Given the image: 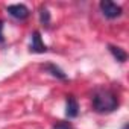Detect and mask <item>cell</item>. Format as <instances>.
<instances>
[{
  "instance_id": "7a4b0ae2",
  "label": "cell",
  "mask_w": 129,
  "mask_h": 129,
  "mask_svg": "<svg viewBox=\"0 0 129 129\" xmlns=\"http://www.w3.org/2000/svg\"><path fill=\"white\" fill-rule=\"evenodd\" d=\"M99 6H100L102 14H103L106 18H109V20L117 18V17L121 15V8H120L118 5H115L114 2H109V0H102Z\"/></svg>"
},
{
  "instance_id": "5b68a950",
  "label": "cell",
  "mask_w": 129,
  "mask_h": 129,
  "mask_svg": "<svg viewBox=\"0 0 129 129\" xmlns=\"http://www.w3.org/2000/svg\"><path fill=\"white\" fill-rule=\"evenodd\" d=\"M79 114V105L78 100L73 96H67V103H66V115L69 118H75Z\"/></svg>"
},
{
  "instance_id": "ba28073f",
  "label": "cell",
  "mask_w": 129,
  "mask_h": 129,
  "mask_svg": "<svg viewBox=\"0 0 129 129\" xmlns=\"http://www.w3.org/2000/svg\"><path fill=\"white\" fill-rule=\"evenodd\" d=\"M40 21L44 26H49V23H50V14H49L47 8H44V6L40 9Z\"/></svg>"
},
{
  "instance_id": "3957f363",
  "label": "cell",
  "mask_w": 129,
  "mask_h": 129,
  "mask_svg": "<svg viewBox=\"0 0 129 129\" xmlns=\"http://www.w3.org/2000/svg\"><path fill=\"white\" fill-rule=\"evenodd\" d=\"M6 11L9 12L11 17L17 18V20H26L29 17V8L26 5H21V3H17V5H9L6 8Z\"/></svg>"
},
{
  "instance_id": "8992f818",
  "label": "cell",
  "mask_w": 129,
  "mask_h": 129,
  "mask_svg": "<svg viewBox=\"0 0 129 129\" xmlns=\"http://www.w3.org/2000/svg\"><path fill=\"white\" fill-rule=\"evenodd\" d=\"M43 69H44L47 73H50L53 78H58V79H61V81H66V79H67V75L64 73L59 67H56L55 64H46Z\"/></svg>"
},
{
  "instance_id": "52a82bcc",
  "label": "cell",
  "mask_w": 129,
  "mask_h": 129,
  "mask_svg": "<svg viewBox=\"0 0 129 129\" xmlns=\"http://www.w3.org/2000/svg\"><path fill=\"white\" fill-rule=\"evenodd\" d=\"M109 52L112 53V56L118 61V62H124L127 59V53L121 49V47H117V46H108Z\"/></svg>"
},
{
  "instance_id": "277c9868",
  "label": "cell",
  "mask_w": 129,
  "mask_h": 129,
  "mask_svg": "<svg viewBox=\"0 0 129 129\" xmlns=\"http://www.w3.org/2000/svg\"><path fill=\"white\" fill-rule=\"evenodd\" d=\"M29 52L30 53H44V52H47V46L43 43L41 34L38 30H35L32 34V41H30V46H29Z\"/></svg>"
},
{
  "instance_id": "30bf717a",
  "label": "cell",
  "mask_w": 129,
  "mask_h": 129,
  "mask_svg": "<svg viewBox=\"0 0 129 129\" xmlns=\"http://www.w3.org/2000/svg\"><path fill=\"white\" fill-rule=\"evenodd\" d=\"M5 43V37H3V20H0V44Z\"/></svg>"
},
{
  "instance_id": "8fae6325",
  "label": "cell",
  "mask_w": 129,
  "mask_h": 129,
  "mask_svg": "<svg viewBox=\"0 0 129 129\" xmlns=\"http://www.w3.org/2000/svg\"><path fill=\"white\" fill-rule=\"evenodd\" d=\"M121 129H129V126H127V123H126V124H123V127H121Z\"/></svg>"
},
{
  "instance_id": "9c48e42d",
  "label": "cell",
  "mask_w": 129,
  "mask_h": 129,
  "mask_svg": "<svg viewBox=\"0 0 129 129\" xmlns=\"http://www.w3.org/2000/svg\"><path fill=\"white\" fill-rule=\"evenodd\" d=\"M53 129H72V126H70V123H67V121H59V123H56V124L53 126Z\"/></svg>"
},
{
  "instance_id": "6da1fadb",
  "label": "cell",
  "mask_w": 129,
  "mask_h": 129,
  "mask_svg": "<svg viewBox=\"0 0 129 129\" xmlns=\"http://www.w3.org/2000/svg\"><path fill=\"white\" fill-rule=\"evenodd\" d=\"M93 108L97 112H112L118 108V99L111 90H97L93 96Z\"/></svg>"
}]
</instances>
